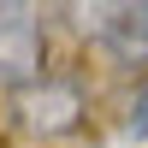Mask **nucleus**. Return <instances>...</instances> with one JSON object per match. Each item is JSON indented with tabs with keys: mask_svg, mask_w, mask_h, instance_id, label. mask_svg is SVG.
I'll list each match as a JSON object with an SVG mask.
<instances>
[{
	"mask_svg": "<svg viewBox=\"0 0 148 148\" xmlns=\"http://www.w3.org/2000/svg\"><path fill=\"white\" fill-rule=\"evenodd\" d=\"M77 18L113 59H125V65L148 59V0H136V6L130 0L125 6H95V12H77Z\"/></svg>",
	"mask_w": 148,
	"mask_h": 148,
	"instance_id": "f03ea898",
	"label": "nucleus"
},
{
	"mask_svg": "<svg viewBox=\"0 0 148 148\" xmlns=\"http://www.w3.org/2000/svg\"><path fill=\"white\" fill-rule=\"evenodd\" d=\"M42 77V12L0 0V89H30Z\"/></svg>",
	"mask_w": 148,
	"mask_h": 148,
	"instance_id": "f257e3e1",
	"label": "nucleus"
},
{
	"mask_svg": "<svg viewBox=\"0 0 148 148\" xmlns=\"http://www.w3.org/2000/svg\"><path fill=\"white\" fill-rule=\"evenodd\" d=\"M125 136H148V83H142V89H136V101H130V119H125Z\"/></svg>",
	"mask_w": 148,
	"mask_h": 148,
	"instance_id": "20e7f679",
	"label": "nucleus"
},
{
	"mask_svg": "<svg viewBox=\"0 0 148 148\" xmlns=\"http://www.w3.org/2000/svg\"><path fill=\"white\" fill-rule=\"evenodd\" d=\"M77 113H83V95H77V83H65V77H36L30 89H18V119L30 130H42V136L71 130Z\"/></svg>",
	"mask_w": 148,
	"mask_h": 148,
	"instance_id": "7ed1b4c3",
	"label": "nucleus"
}]
</instances>
